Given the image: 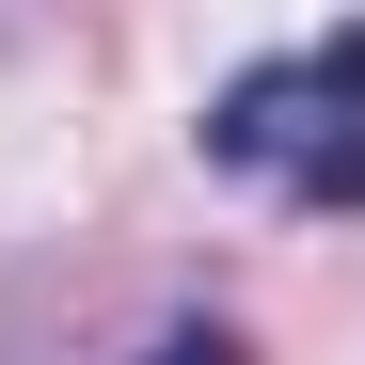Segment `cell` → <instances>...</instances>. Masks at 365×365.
<instances>
[{
    "instance_id": "1",
    "label": "cell",
    "mask_w": 365,
    "mask_h": 365,
    "mask_svg": "<svg viewBox=\"0 0 365 365\" xmlns=\"http://www.w3.org/2000/svg\"><path fill=\"white\" fill-rule=\"evenodd\" d=\"M207 159L270 175L286 207H365V32H318V48H286V64H255L207 111Z\"/></svg>"
},
{
    "instance_id": "2",
    "label": "cell",
    "mask_w": 365,
    "mask_h": 365,
    "mask_svg": "<svg viewBox=\"0 0 365 365\" xmlns=\"http://www.w3.org/2000/svg\"><path fill=\"white\" fill-rule=\"evenodd\" d=\"M143 365H255V349H238V334H222V318H175V334H159V349H143Z\"/></svg>"
}]
</instances>
